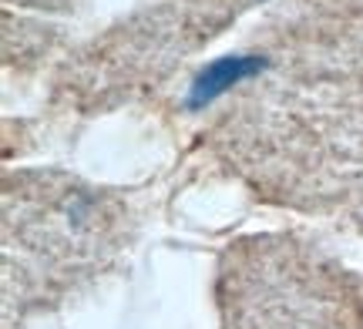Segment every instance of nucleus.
Here are the masks:
<instances>
[{
	"mask_svg": "<svg viewBox=\"0 0 363 329\" xmlns=\"http://www.w3.org/2000/svg\"><path fill=\"white\" fill-rule=\"evenodd\" d=\"M125 236V212L111 195L78 182L40 178L7 198V303L57 299L101 269Z\"/></svg>",
	"mask_w": 363,
	"mask_h": 329,
	"instance_id": "2",
	"label": "nucleus"
},
{
	"mask_svg": "<svg viewBox=\"0 0 363 329\" xmlns=\"http://www.w3.org/2000/svg\"><path fill=\"white\" fill-rule=\"evenodd\" d=\"M266 67H269V61L259 57V54H229V57L212 61V64L195 78L192 91H189V108H202V105H208V101H216L222 91H229L233 84L259 74Z\"/></svg>",
	"mask_w": 363,
	"mask_h": 329,
	"instance_id": "3",
	"label": "nucleus"
},
{
	"mask_svg": "<svg viewBox=\"0 0 363 329\" xmlns=\"http://www.w3.org/2000/svg\"><path fill=\"white\" fill-rule=\"evenodd\" d=\"M222 329H363V279L293 236L233 242L219 265Z\"/></svg>",
	"mask_w": 363,
	"mask_h": 329,
	"instance_id": "1",
	"label": "nucleus"
}]
</instances>
